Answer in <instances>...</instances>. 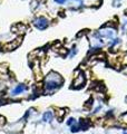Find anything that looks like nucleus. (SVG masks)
Segmentation results:
<instances>
[{"label":"nucleus","mask_w":127,"mask_h":134,"mask_svg":"<svg viewBox=\"0 0 127 134\" xmlns=\"http://www.w3.org/2000/svg\"><path fill=\"white\" fill-rule=\"evenodd\" d=\"M61 84H62V78L60 77L59 74L51 72L46 78L45 88L47 90H49V92H51V90L59 88V87L61 86Z\"/></svg>","instance_id":"f257e3e1"},{"label":"nucleus","mask_w":127,"mask_h":134,"mask_svg":"<svg viewBox=\"0 0 127 134\" xmlns=\"http://www.w3.org/2000/svg\"><path fill=\"white\" fill-rule=\"evenodd\" d=\"M33 23H35V26L37 27L38 29L40 30H43V29H46L47 27H48V20H47L45 17H39V18H37L35 21H33Z\"/></svg>","instance_id":"f03ea898"},{"label":"nucleus","mask_w":127,"mask_h":134,"mask_svg":"<svg viewBox=\"0 0 127 134\" xmlns=\"http://www.w3.org/2000/svg\"><path fill=\"white\" fill-rule=\"evenodd\" d=\"M85 75H84L83 73H80L78 76H76L75 80H74L72 83V87H75V88H79V87H83L84 85H85Z\"/></svg>","instance_id":"7ed1b4c3"},{"label":"nucleus","mask_w":127,"mask_h":134,"mask_svg":"<svg viewBox=\"0 0 127 134\" xmlns=\"http://www.w3.org/2000/svg\"><path fill=\"white\" fill-rule=\"evenodd\" d=\"M100 34V37H105V38H114V36L116 35V31L115 29H112V28H106L105 30H100L99 31Z\"/></svg>","instance_id":"20e7f679"},{"label":"nucleus","mask_w":127,"mask_h":134,"mask_svg":"<svg viewBox=\"0 0 127 134\" xmlns=\"http://www.w3.org/2000/svg\"><path fill=\"white\" fill-rule=\"evenodd\" d=\"M78 125L80 127V131H86L92 124H90L89 120H80L78 122Z\"/></svg>","instance_id":"39448f33"},{"label":"nucleus","mask_w":127,"mask_h":134,"mask_svg":"<svg viewBox=\"0 0 127 134\" xmlns=\"http://www.w3.org/2000/svg\"><path fill=\"white\" fill-rule=\"evenodd\" d=\"M26 89H27V87H26L25 85H23V84H20V85H18V86H17L15 89L12 90L11 94H12V95H18V94H21V93H23Z\"/></svg>","instance_id":"423d86ee"},{"label":"nucleus","mask_w":127,"mask_h":134,"mask_svg":"<svg viewBox=\"0 0 127 134\" xmlns=\"http://www.w3.org/2000/svg\"><path fill=\"white\" fill-rule=\"evenodd\" d=\"M20 41H21V38H17V39H16V41L10 43V44H8V45H7V49H9V50L15 49L16 47H18V46H19Z\"/></svg>","instance_id":"0eeeda50"},{"label":"nucleus","mask_w":127,"mask_h":134,"mask_svg":"<svg viewBox=\"0 0 127 134\" xmlns=\"http://www.w3.org/2000/svg\"><path fill=\"white\" fill-rule=\"evenodd\" d=\"M52 117H53L52 112H50V111H48V112H46L45 114H43V116H42V121H45V122H51Z\"/></svg>","instance_id":"6e6552de"},{"label":"nucleus","mask_w":127,"mask_h":134,"mask_svg":"<svg viewBox=\"0 0 127 134\" xmlns=\"http://www.w3.org/2000/svg\"><path fill=\"white\" fill-rule=\"evenodd\" d=\"M85 2L87 6H97L99 5L100 0H85Z\"/></svg>","instance_id":"1a4fd4ad"},{"label":"nucleus","mask_w":127,"mask_h":134,"mask_svg":"<svg viewBox=\"0 0 127 134\" xmlns=\"http://www.w3.org/2000/svg\"><path fill=\"white\" fill-rule=\"evenodd\" d=\"M75 123H76V120H75V119H72V117H71V119H69L68 121H67V125H69V126L74 125Z\"/></svg>","instance_id":"9d476101"},{"label":"nucleus","mask_w":127,"mask_h":134,"mask_svg":"<svg viewBox=\"0 0 127 134\" xmlns=\"http://www.w3.org/2000/svg\"><path fill=\"white\" fill-rule=\"evenodd\" d=\"M120 119H122V122L125 124V125H127V113H125L124 115H122V117H120Z\"/></svg>","instance_id":"9b49d317"},{"label":"nucleus","mask_w":127,"mask_h":134,"mask_svg":"<svg viewBox=\"0 0 127 134\" xmlns=\"http://www.w3.org/2000/svg\"><path fill=\"white\" fill-rule=\"evenodd\" d=\"M122 63H123V65L127 66V54H126V55L123 57V59H122Z\"/></svg>","instance_id":"f8f14e48"},{"label":"nucleus","mask_w":127,"mask_h":134,"mask_svg":"<svg viewBox=\"0 0 127 134\" xmlns=\"http://www.w3.org/2000/svg\"><path fill=\"white\" fill-rule=\"evenodd\" d=\"M55 1L58 3V5H63V3L66 2V0H55Z\"/></svg>","instance_id":"ddd939ff"},{"label":"nucleus","mask_w":127,"mask_h":134,"mask_svg":"<svg viewBox=\"0 0 127 134\" xmlns=\"http://www.w3.org/2000/svg\"><path fill=\"white\" fill-rule=\"evenodd\" d=\"M119 3H120V0H113V5L119 6Z\"/></svg>","instance_id":"4468645a"},{"label":"nucleus","mask_w":127,"mask_h":134,"mask_svg":"<svg viewBox=\"0 0 127 134\" xmlns=\"http://www.w3.org/2000/svg\"><path fill=\"white\" fill-rule=\"evenodd\" d=\"M77 53V50H76V48H72V50H71V54H70V57H72L75 54Z\"/></svg>","instance_id":"2eb2a0df"},{"label":"nucleus","mask_w":127,"mask_h":134,"mask_svg":"<svg viewBox=\"0 0 127 134\" xmlns=\"http://www.w3.org/2000/svg\"><path fill=\"white\" fill-rule=\"evenodd\" d=\"M100 110H102V106H98L97 108H95V113H97V112H98V111H100Z\"/></svg>","instance_id":"dca6fc26"},{"label":"nucleus","mask_w":127,"mask_h":134,"mask_svg":"<svg viewBox=\"0 0 127 134\" xmlns=\"http://www.w3.org/2000/svg\"><path fill=\"white\" fill-rule=\"evenodd\" d=\"M123 134H127V131H125V132H124Z\"/></svg>","instance_id":"f3484780"},{"label":"nucleus","mask_w":127,"mask_h":134,"mask_svg":"<svg viewBox=\"0 0 127 134\" xmlns=\"http://www.w3.org/2000/svg\"><path fill=\"white\" fill-rule=\"evenodd\" d=\"M75 1H80V0H75Z\"/></svg>","instance_id":"a211bd4d"},{"label":"nucleus","mask_w":127,"mask_h":134,"mask_svg":"<svg viewBox=\"0 0 127 134\" xmlns=\"http://www.w3.org/2000/svg\"><path fill=\"white\" fill-rule=\"evenodd\" d=\"M126 102H127V98H126Z\"/></svg>","instance_id":"6ab92c4d"}]
</instances>
